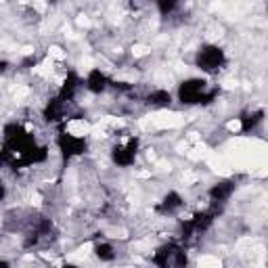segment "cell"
<instances>
[{"mask_svg": "<svg viewBox=\"0 0 268 268\" xmlns=\"http://www.w3.org/2000/svg\"><path fill=\"white\" fill-rule=\"evenodd\" d=\"M65 132L73 138H82V136H88L92 132V126L88 120H84V117H73L65 124Z\"/></svg>", "mask_w": 268, "mask_h": 268, "instance_id": "6da1fadb", "label": "cell"}, {"mask_svg": "<svg viewBox=\"0 0 268 268\" xmlns=\"http://www.w3.org/2000/svg\"><path fill=\"white\" fill-rule=\"evenodd\" d=\"M199 268H222V262L216 258V256H210V254H203L201 258L197 260Z\"/></svg>", "mask_w": 268, "mask_h": 268, "instance_id": "7a4b0ae2", "label": "cell"}, {"mask_svg": "<svg viewBox=\"0 0 268 268\" xmlns=\"http://www.w3.org/2000/svg\"><path fill=\"white\" fill-rule=\"evenodd\" d=\"M151 46L145 44V42H134L132 44V57L134 59H141V57H147V55H151Z\"/></svg>", "mask_w": 268, "mask_h": 268, "instance_id": "3957f363", "label": "cell"}, {"mask_svg": "<svg viewBox=\"0 0 268 268\" xmlns=\"http://www.w3.org/2000/svg\"><path fill=\"white\" fill-rule=\"evenodd\" d=\"M48 59H52V61H65L67 59V52L63 50L61 46L52 44V46H48Z\"/></svg>", "mask_w": 268, "mask_h": 268, "instance_id": "277c9868", "label": "cell"}, {"mask_svg": "<svg viewBox=\"0 0 268 268\" xmlns=\"http://www.w3.org/2000/svg\"><path fill=\"white\" fill-rule=\"evenodd\" d=\"M241 128H243V124H241L239 117H235V120H231V122L227 124V130H229V132H241Z\"/></svg>", "mask_w": 268, "mask_h": 268, "instance_id": "5b68a950", "label": "cell"}, {"mask_svg": "<svg viewBox=\"0 0 268 268\" xmlns=\"http://www.w3.org/2000/svg\"><path fill=\"white\" fill-rule=\"evenodd\" d=\"M76 23H78L80 27H90V23H92V21H90V17H88V15H78Z\"/></svg>", "mask_w": 268, "mask_h": 268, "instance_id": "8992f818", "label": "cell"}, {"mask_svg": "<svg viewBox=\"0 0 268 268\" xmlns=\"http://www.w3.org/2000/svg\"><path fill=\"white\" fill-rule=\"evenodd\" d=\"M126 268H132V266H126Z\"/></svg>", "mask_w": 268, "mask_h": 268, "instance_id": "52a82bcc", "label": "cell"}]
</instances>
